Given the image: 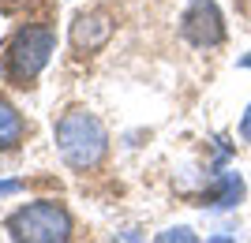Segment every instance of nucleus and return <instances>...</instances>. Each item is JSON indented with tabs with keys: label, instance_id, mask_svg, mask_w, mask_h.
Here are the masks:
<instances>
[{
	"label": "nucleus",
	"instance_id": "1",
	"mask_svg": "<svg viewBox=\"0 0 251 243\" xmlns=\"http://www.w3.org/2000/svg\"><path fill=\"white\" fill-rule=\"evenodd\" d=\"M56 150L68 169L75 172H86V169H98L109 154V131L105 124L86 112V109H68L60 120H56Z\"/></svg>",
	"mask_w": 251,
	"mask_h": 243
},
{
	"label": "nucleus",
	"instance_id": "2",
	"mask_svg": "<svg viewBox=\"0 0 251 243\" xmlns=\"http://www.w3.org/2000/svg\"><path fill=\"white\" fill-rule=\"evenodd\" d=\"M4 228L19 243H68L72 240V213L56 202H30L11 213Z\"/></svg>",
	"mask_w": 251,
	"mask_h": 243
},
{
	"label": "nucleus",
	"instance_id": "3",
	"mask_svg": "<svg viewBox=\"0 0 251 243\" xmlns=\"http://www.w3.org/2000/svg\"><path fill=\"white\" fill-rule=\"evenodd\" d=\"M52 49H56V34L49 26H23V30H15V38L8 45V75L26 86L30 79L42 75Z\"/></svg>",
	"mask_w": 251,
	"mask_h": 243
},
{
	"label": "nucleus",
	"instance_id": "4",
	"mask_svg": "<svg viewBox=\"0 0 251 243\" xmlns=\"http://www.w3.org/2000/svg\"><path fill=\"white\" fill-rule=\"evenodd\" d=\"M180 34L184 42L195 45V49H214V45L225 42V19H221V8L214 0H191L184 19H180Z\"/></svg>",
	"mask_w": 251,
	"mask_h": 243
},
{
	"label": "nucleus",
	"instance_id": "5",
	"mask_svg": "<svg viewBox=\"0 0 251 243\" xmlns=\"http://www.w3.org/2000/svg\"><path fill=\"white\" fill-rule=\"evenodd\" d=\"M113 38V19L105 11H79L72 22V45L79 53H98Z\"/></svg>",
	"mask_w": 251,
	"mask_h": 243
},
{
	"label": "nucleus",
	"instance_id": "6",
	"mask_svg": "<svg viewBox=\"0 0 251 243\" xmlns=\"http://www.w3.org/2000/svg\"><path fill=\"white\" fill-rule=\"evenodd\" d=\"M19 138H23V116L15 112V105L0 101V154L19 146Z\"/></svg>",
	"mask_w": 251,
	"mask_h": 243
},
{
	"label": "nucleus",
	"instance_id": "7",
	"mask_svg": "<svg viewBox=\"0 0 251 243\" xmlns=\"http://www.w3.org/2000/svg\"><path fill=\"white\" fill-rule=\"evenodd\" d=\"M244 199V180L240 176H221L218 191H210V206L214 210H232Z\"/></svg>",
	"mask_w": 251,
	"mask_h": 243
},
{
	"label": "nucleus",
	"instance_id": "8",
	"mask_svg": "<svg viewBox=\"0 0 251 243\" xmlns=\"http://www.w3.org/2000/svg\"><path fill=\"white\" fill-rule=\"evenodd\" d=\"M157 240H161V243H169V240H195V232H188V228H169V232H161V236H157Z\"/></svg>",
	"mask_w": 251,
	"mask_h": 243
},
{
	"label": "nucleus",
	"instance_id": "9",
	"mask_svg": "<svg viewBox=\"0 0 251 243\" xmlns=\"http://www.w3.org/2000/svg\"><path fill=\"white\" fill-rule=\"evenodd\" d=\"M240 135H244V142H251V105L244 109V116H240Z\"/></svg>",
	"mask_w": 251,
	"mask_h": 243
},
{
	"label": "nucleus",
	"instance_id": "10",
	"mask_svg": "<svg viewBox=\"0 0 251 243\" xmlns=\"http://www.w3.org/2000/svg\"><path fill=\"white\" fill-rule=\"evenodd\" d=\"M15 191H23L19 180H4V183H0V195H15Z\"/></svg>",
	"mask_w": 251,
	"mask_h": 243
},
{
	"label": "nucleus",
	"instance_id": "11",
	"mask_svg": "<svg viewBox=\"0 0 251 243\" xmlns=\"http://www.w3.org/2000/svg\"><path fill=\"white\" fill-rule=\"evenodd\" d=\"M240 67H244V71H251V53H248V56H240Z\"/></svg>",
	"mask_w": 251,
	"mask_h": 243
}]
</instances>
